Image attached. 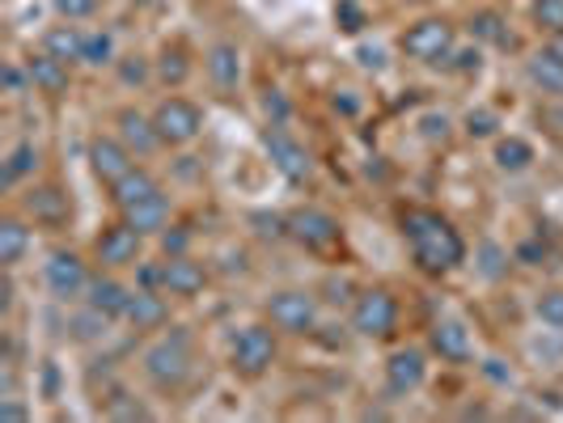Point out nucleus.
<instances>
[{"mask_svg": "<svg viewBox=\"0 0 563 423\" xmlns=\"http://www.w3.org/2000/svg\"><path fill=\"white\" fill-rule=\"evenodd\" d=\"M263 153L272 157V166L280 169L292 187H301V182L313 178V157L306 153V144L297 141V136L284 132V123H267L263 127Z\"/></svg>", "mask_w": 563, "mask_h": 423, "instance_id": "nucleus-9", "label": "nucleus"}, {"mask_svg": "<svg viewBox=\"0 0 563 423\" xmlns=\"http://www.w3.org/2000/svg\"><path fill=\"white\" fill-rule=\"evenodd\" d=\"M128 301H132V288L119 280L114 271H98L93 280H89V288H85V305L98 313H107L111 322H123V313H128Z\"/></svg>", "mask_w": 563, "mask_h": 423, "instance_id": "nucleus-18", "label": "nucleus"}, {"mask_svg": "<svg viewBox=\"0 0 563 423\" xmlns=\"http://www.w3.org/2000/svg\"><path fill=\"white\" fill-rule=\"evenodd\" d=\"M141 254H144V233H136L123 216L93 237V263H98V267H107V271L136 267V263H141Z\"/></svg>", "mask_w": 563, "mask_h": 423, "instance_id": "nucleus-10", "label": "nucleus"}, {"mask_svg": "<svg viewBox=\"0 0 563 423\" xmlns=\"http://www.w3.org/2000/svg\"><path fill=\"white\" fill-rule=\"evenodd\" d=\"M335 111H343V114H356V111H361V102L352 98V89H339V93H335Z\"/></svg>", "mask_w": 563, "mask_h": 423, "instance_id": "nucleus-44", "label": "nucleus"}, {"mask_svg": "<svg viewBox=\"0 0 563 423\" xmlns=\"http://www.w3.org/2000/svg\"><path fill=\"white\" fill-rule=\"evenodd\" d=\"M335 18L347 34H361V30H365V9H361V4H352V0H339Z\"/></svg>", "mask_w": 563, "mask_h": 423, "instance_id": "nucleus-36", "label": "nucleus"}, {"mask_svg": "<svg viewBox=\"0 0 563 423\" xmlns=\"http://www.w3.org/2000/svg\"><path fill=\"white\" fill-rule=\"evenodd\" d=\"M288 237L310 254H331L343 246V225L322 208H297L288 212Z\"/></svg>", "mask_w": 563, "mask_h": 423, "instance_id": "nucleus-8", "label": "nucleus"}, {"mask_svg": "<svg viewBox=\"0 0 563 423\" xmlns=\"http://www.w3.org/2000/svg\"><path fill=\"white\" fill-rule=\"evenodd\" d=\"M166 263V271H162V292H169V297H178V301H191V297H199L203 288H208V267L199 263V258H191V254H174V258H162Z\"/></svg>", "mask_w": 563, "mask_h": 423, "instance_id": "nucleus-15", "label": "nucleus"}, {"mask_svg": "<svg viewBox=\"0 0 563 423\" xmlns=\"http://www.w3.org/2000/svg\"><path fill=\"white\" fill-rule=\"evenodd\" d=\"M43 52L47 56L64 59V64H77L85 52V30L77 22H59V26L43 30Z\"/></svg>", "mask_w": 563, "mask_h": 423, "instance_id": "nucleus-25", "label": "nucleus"}, {"mask_svg": "<svg viewBox=\"0 0 563 423\" xmlns=\"http://www.w3.org/2000/svg\"><path fill=\"white\" fill-rule=\"evenodd\" d=\"M144 377L153 390L162 394H178L187 390V381L196 377V352H191V335L187 331H169L148 352H144Z\"/></svg>", "mask_w": 563, "mask_h": 423, "instance_id": "nucleus-2", "label": "nucleus"}, {"mask_svg": "<svg viewBox=\"0 0 563 423\" xmlns=\"http://www.w3.org/2000/svg\"><path fill=\"white\" fill-rule=\"evenodd\" d=\"M30 254V225L22 216H4L0 221V263H4V271H13L22 258Z\"/></svg>", "mask_w": 563, "mask_h": 423, "instance_id": "nucleus-27", "label": "nucleus"}, {"mask_svg": "<svg viewBox=\"0 0 563 423\" xmlns=\"http://www.w3.org/2000/svg\"><path fill=\"white\" fill-rule=\"evenodd\" d=\"M428 352L441 356L445 365H471L475 360V335L462 318H437L428 326Z\"/></svg>", "mask_w": 563, "mask_h": 423, "instance_id": "nucleus-12", "label": "nucleus"}, {"mask_svg": "<svg viewBox=\"0 0 563 423\" xmlns=\"http://www.w3.org/2000/svg\"><path fill=\"white\" fill-rule=\"evenodd\" d=\"M141 4H148V9H157V4H162V0H141Z\"/></svg>", "mask_w": 563, "mask_h": 423, "instance_id": "nucleus-46", "label": "nucleus"}, {"mask_svg": "<svg viewBox=\"0 0 563 423\" xmlns=\"http://www.w3.org/2000/svg\"><path fill=\"white\" fill-rule=\"evenodd\" d=\"M530 18L542 34L563 30V0H530Z\"/></svg>", "mask_w": 563, "mask_h": 423, "instance_id": "nucleus-34", "label": "nucleus"}, {"mask_svg": "<svg viewBox=\"0 0 563 423\" xmlns=\"http://www.w3.org/2000/svg\"><path fill=\"white\" fill-rule=\"evenodd\" d=\"M169 292H162V288H132V301H128V313H123V322L132 326V331H141V335H148V331H162L169 322Z\"/></svg>", "mask_w": 563, "mask_h": 423, "instance_id": "nucleus-19", "label": "nucleus"}, {"mask_svg": "<svg viewBox=\"0 0 563 423\" xmlns=\"http://www.w3.org/2000/svg\"><path fill=\"white\" fill-rule=\"evenodd\" d=\"M119 216L136 229V233H144V237H162L169 229V216H174V203H169L166 191H157V196L141 199L136 208H128V212H119Z\"/></svg>", "mask_w": 563, "mask_h": 423, "instance_id": "nucleus-21", "label": "nucleus"}, {"mask_svg": "<svg viewBox=\"0 0 563 423\" xmlns=\"http://www.w3.org/2000/svg\"><path fill=\"white\" fill-rule=\"evenodd\" d=\"M43 280L52 288L56 301H85V288H89V263L77 251H52L43 263Z\"/></svg>", "mask_w": 563, "mask_h": 423, "instance_id": "nucleus-11", "label": "nucleus"}, {"mask_svg": "<svg viewBox=\"0 0 563 423\" xmlns=\"http://www.w3.org/2000/svg\"><path fill=\"white\" fill-rule=\"evenodd\" d=\"M38 169V148L30 141H22V144H13L9 148V157H4V166H0V182H4V191H13L22 178H30Z\"/></svg>", "mask_w": 563, "mask_h": 423, "instance_id": "nucleus-29", "label": "nucleus"}, {"mask_svg": "<svg viewBox=\"0 0 563 423\" xmlns=\"http://www.w3.org/2000/svg\"><path fill=\"white\" fill-rule=\"evenodd\" d=\"M398 229H402V242L423 276H450L466 263V237L453 229L450 216H441L432 208H402Z\"/></svg>", "mask_w": 563, "mask_h": 423, "instance_id": "nucleus-1", "label": "nucleus"}, {"mask_svg": "<svg viewBox=\"0 0 563 423\" xmlns=\"http://www.w3.org/2000/svg\"><path fill=\"white\" fill-rule=\"evenodd\" d=\"M102 415L107 420H153V411L144 407V402H136L132 394H114L102 402Z\"/></svg>", "mask_w": 563, "mask_h": 423, "instance_id": "nucleus-33", "label": "nucleus"}, {"mask_svg": "<svg viewBox=\"0 0 563 423\" xmlns=\"http://www.w3.org/2000/svg\"><path fill=\"white\" fill-rule=\"evenodd\" d=\"M187 246H191V229L187 225H174L162 233V254L166 258H174V254H187Z\"/></svg>", "mask_w": 563, "mask_h": 423, "instance_id": "nucleus-38", "label": "nucleus"}, {"mask_svg": "<svg viewBox=\"0 0 563 423\" xmlns=\"http://www.w3.org/2000/svg\"><path fill=\"white\" fill-rule=\"evenodd\" d=\"M453 59H457V64H453L457 73H479V68H483L479 47H471V52H453Z\"/></svg>", "mask_w": 563, "mask_h": 423, "instance_id": "nucleus-43", "label": "nucleus"}, {"mask_svg": "<svg viewBox=\"0 0 563 423\" xmlns=\"http://www.w3.org/2000/svg\"><path fill=\"white\" fill-rule=\"evenodd\" d=\"M26 73H30V89H34V93H47V98H64V93H68V85H73L68 64L56 59V56H47V52L30 56Z\"/></svg>", "mask_w": 563, "mask_h": 423, "instance_id": "nucleus-20", "label": "nucleus"}, {"mask_svg": "<svg viewBox=\"0 0 563 423\" xmlns=\"http://www.w3.org/2000/svg\"><path fill=\"white\" fill-rule=\"evenodd\" d=\"M119 81H123V85H144V81H148V59H141V56L119 59Z\"/></svg>", "mask_w": 563, "mask_h": 423, "instance_id": "nucleus-39", "label": "nucleus"}, {"mask_svg": "<svg viewBox=\"0 0 563 423\" xmlns=\"http://www.w3.org/2000/svg\"><path fill=\"white\" fill-rule=\"evenodd\" d=\"M542 47H547V52H551L555 59H563V30H555V34H547V43H542Z\"/></svg>", "mask_w": 563, "mask_h": 423, "instance_id": "nucleus-45", "label": "nucleus"}, {"mask_svg": "<svg viewBox=\"0 0 563 423\" xmlns=\"http://www.w3.org/2000/svg\"><path fill=\"white\" fill-rule=\"evenodd\" d=\"M114 136L128 144L136 157H148V153L166 148V144H162V136H157V123H153V114L136 111V107H123V111L114 114Z\"/></svg>", "mask_w": 563, "mask_h": 423, "instance_id": "nucleus-17", "label": "nucleus"}, {"mask_svg": "<svg viewBox=\"0 0 563 423\" xmlns=\"http://www.w3.org/2000/svg\"><path fill=\"white\" fill-rule=\"evenodd\" d=\"M56 13L64 22H85L98 13V0H56Z\"/></svg>", "mask_w": 563, "mask_h": 423, "instance_id": "nucleus-37", "label": "nucleus"}, {"mask_svg": "<svg viewBox=\"0 0 563 423\" xmlns=\"http://www.w3.org/2000/svg\"><path fill=\"white\" fill-rule=\"evenodd\" d=\"M153 123H157V136H162L166 148H187V144H196L203 136V111L191 98H178V93L157 102Z\"/></svg>", "mask_w": 563, "mask_h": 423, "instance_id": "nucleus-7", "label": "nucleus"}, {"mask_svg": "<svg viewBox=\"0 0 563 423\" xmlns=\"http://www.w3.org/2000/svg\"><path fill=\"white\" fill-rule=\"evenodd\" d=\"M398 52L416 64H450L457 52V26L450 18H420L398 34Z\"/></svg>", "mask_w": 563, "mask_h": 423, "instance_id": "nucleus-4", "label": "nucleus"}, {"mask_svg": "<svg viewBox=\"0 0 563 423\" xmlns=\"http://www.w3.org/2000/svg\"><path fill=\"white\" fill-rule=\"evenodd\" d=\"M81 64H89V68H107V64H119V59H114V38H111V30H85Z\"/></svg>", "mask_w": 563, "mask_h": 423, "instance_id": "nucleus-31", "label": "nucleus"}, {"mask_svg": "<svg viewBox=\"0 0 563 423\" xmlns=\"http://www.w3.org/2000/svg\"><path fill=\"white\" fill-rule=\"evenodd\" d=\"M276 326L272 322H251V326H242L238 338H233V347H229V368L242 377V381H258V377H267L272 365L280 360V343H276Z\"/></svg>", "mask_w": 563, "mask_h": 423, "instance_id": "nucleus-3", "label": "nucleus"}, {"mask_svg": "<svg viewBox=\"0 0 563 423\" xmlns=\"http://www.w3.org/2000/svg\"><path fill=\"white\" fill-rule=\"evenodd\" d=\"M534 318L551 331H563V288H542L534 297Z\"/></svg>", "mask_w": 563, "mask_h": 423, "instance_id": "nucleus-32", "label": "nucleus"}, {"mask_svg": "<svg viewBox=\"0 0 563 423\" xmlns=\"http://www.w3.org/2000/svg\"><path fill=\"white\" fill-rule=\"evenodd\" d=\"M318 297L306 292V288H280L267 297V322L280 331V335H313L318 331Z\"/></svg>", "mask_w": 563, "mask_h": 423, "instance_id": "nucleus-6", "label": "nucleus"}, {"mask_svg": "<svg viewBox=\"0 0 563 423\" xmlns=\"http://www.w3.org/2000/svg\"><path fill=\"white\" fill-rule=\"evenodd\" d=\"M492 132H496V114H492V111H471V114H466V136L483 141V136H492Z\"/></svg>", "mask_w": 563, "mask_h": 423, "instance_id": "nucleus-40", "label": "nucleus"}, {"mask_svg": "<svg viewBox=\"0 0 563 423\" xmlns=\"http://www.w3.org/2000/svg\"><path fill=\"white\" fill-rule=\"evenodd\" d=\"M263 111L272 114V123H284V119H288V102H284L280 89H267V93H263Z\"/></svg>", "mask_w": 563, "mask_h": 423, "instance_id": "nucleus-42", "label": "nucleus"}, {"mask_svg": "<svg viewBox=\"0 0 563 423\" xmlns=\"http://www.w3.org/2000/svg\"><path fill=\"white\" fill-rule=\"evenodd\" d=\"M203 68H208V81L217 85L221 93L242 85V52L233 43H212L208 56H203Z\"/></svg>", "mask_w": 563, "mask_h": 423, "instance_id": "nucleus-22", "label": "nucleus"}, {"mask_svg": "<svg viewBox=\"0 0 563 423\" xmlns=\"http://www.w3.org/2000/svg\"><path fill=\"white\" fill-rule=\"evenodd\" d=\"M492 162H496L500 174H526L538 162V153L526 136H500L496 148H492Z\"/></svg>", "mask_w": 563, "mask_h": 423, "instance_id": "nucleus-26", "label": "nucleus"}, {"mask_svg": "<svg viewBox=\"0 0 563 423\" xmlns=\"http://www.w3.org/2000/svg\"><path fill=\"white\" fill-rule=\"evenodd\" d=\"M22 212H26L34 225L59 229V225H68L73 203H68V196L59 191L56 182H43V187H30L26 196H22Z\"/></svg>", "mask_w": 563, "mask_h": 423, "instance_id": "nucleus-16", "label": "nucleus"}, {"mask_svg": "<svg viewBox=\"0 0 563 423\" xmlns=\"http://www.w3.org/2000/svg\"><path fill=\"white\" fill-rule=\"evenodd\" d=\"M471 34H475L479 43H487V47H500V52L517 47V34L508 30V18L496 13V9H479V13L471 18Z\"/></svg>", "mask_w": 563, "mask_h": 423, "instance_id": "nucleus-28", "label": "nucleus"}, {"mask_svg": "<svg viewBox=\"0 0 563 423\" xmlns=\"http://www.w3.org/2000/svg\"><path fill=\"white\" fill-rule=\"evenodd\" d=\"M157 191H162V182H157L144 166H136V169H128V174L111 187V203L119 208V212H128V208H136L141 199L157 196Z\"/></svg>", "mask_w": 563, "mask_h": 423, "instance_id": "nucleus-24", "label": "nucleus"}, {"mask_svg": "<svg viewBox=\"0 0 563 423\" xmlns=\"http://www.w3.org/2000/svg\"><path fill=\"white\" fill-rule=\"evenodd\" d=\"M402 305L390 288H361L352 297V331L361 338H390L398 331Z\"/></svg>", "mask_w": 563, "mask_h": 423, "instance_id": "nucleus-5", "label": "nucleus"}, {"mask_svg": "<svg viewBox=\"0 0 563 423\" xmlns=\"http://www.w3.org/2000/svg\"><path fill=\"white\" fill-rule=\"evenodd\" d=\"M107 326H111V318H107V313H98V310H89V305H85V310L73 318V335H77V338L107 335Z\"/></svg>", "mask_w": 563, "mask_h": 423, "instance_id": "nucleus-35", "label": "nucleus"}, {"mask_svg": "<svg viewBox=\"0 0 563 423\" xmlns=\"http://www.w3.org/2000/svg\"><path fill=\"white\" fill-rule=\"evenodd\" d=\"M526 81L534 85L542 98H560L563 102V59H555L547 47L534 52V56L526 59Z\"/></svg>", "mask_w": 563, "mask_h": 423, "instance_id": "nucleus-23", "label": "nucleus"}, {"mask_svg": "<svg viewBox=\"0 0 563 423\" xmlns=\"http://www.w3.org/2000/svg\"><path fill=\"white\" fill-rule=\"evenodd\" d=\"M26 85H30V73H26V64L18 68V64H4V93H26Z\"/></svg>", "mask_w": 563, "mask_h": 423, "instance_id": "nucleus-41", "label": "nucleus"}, {"mask_svg": "<svg viewBox=\"0 0 563 423\" xmlns=\"http://www.w3.org/2000/svg\"><path fill=\"white\" fill-rule=\"evenodd\" d=\"M157 77L166 85H187V77H191V52L183 47V43H166L162 47V56H157Z\"/></svg>", "mask_w": 563, "mask_h": 423, "instance_id": "nucleus-30", "label": "nucleus"}, {"mask_svg": "<svg viewBox=\"0 0 563 423\" xmlns=\"http://www.w3.org/2000/svg\"><path fill=\"white\" fill-rule=\"evenodd\" d=\"M89 169H93L98 182L114 187L128 169H136V153L119 141V136H93L89 141Z\"/></svg>", "mask_w": 563, "mask_h": 423, "instance_id": "nucleus-14", "label": "nucleus"}, {"mask_svg": "<svg viewBox=\"0 0 563 423\" xmlns=\"http://www.w3.org/2000/svg\"><path fill=\"white\" fill-rule=\"evenodd\" d=\"M428 381V352L423 347H398L386 360V394L407 398Z\"/></svg>", "mask_w": 563, "mask_h": 423, "instance_id": "nucleus-13", "label": "nucleus"}]
</instances>
